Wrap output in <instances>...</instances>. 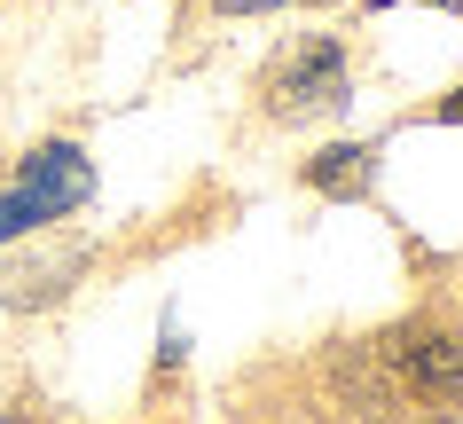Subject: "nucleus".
<instances>
[{
	"instance_id": "1",
	"label": "nucleus",
	"mask_w": 463,
	"mask_h": 424,
	"mask_svg": "<svg viewBox=\"0 0 463 424\" xmlns=\"http://www.w3.org/2000/svg\"><path fill=\"white\" fill-rule=\"evenodd\" d=\"M95 197V174H87V157L63 150V142H48V150L24 165V189L16 197H0V236H24V228L55 221V212H71V204Z\"/></svg>"
},
{
	"instance_id": "2",
	"label": "nucleus",
	"mask_w": 463,
	"mask_h": 424,
	"mask_svg": "<svg viewBox=\"0 0 463 424\" xmlns=\"http://www.w3.org/2000/svg\"><path fill=\"white\" fill-rule=\"evenodd\" d=\"M345 95V48L338 40H298L283 63L268 71V110L275 118H315Z\"/></svg>"
},
{
	"instance_id": "3",
	"label": "nucleus",
	"mask_w": 463,
	"mask_h": 424,
	"mask_svg": "<svg viewBox=\"0 0 463 424\" xmlns=\"http://www.w3.org/2000/svg\"><path fill=\"white\" fill-rule=\"evenodd\" d=\"M392 370L409 377L424 400H456L463 393V338H448V330H409L392 346Z\"/></svg>"
},
{
	"instance_id": "4",
	"label": "nucleus",
	"mask_w": 463,
	"mask_h": 424,
	"mask_svg": "<svg viewBox=\"0 0 463 424\" xmlns=\"http://www.w3.org/2000/svg\"><path fill=\"white\" fill-rule=\"evenodd\" d=\"M307 181H315L322 197H362V189H369V150H362V142H345V150H322L315 165H307Z\"/></svg>"
},
{
	"instance_id": "5",
	"label": "nucleus",
	"mask_w": 463,
	"mask_h": 424,
	"mask_svg": "<svg viewBox=\"0 0 463 424\" xmlns=\"http://www.w3.org/2000/svg\"><path fill=\"white\" fill-rule=\"evenodd\" d=\"M439 118H463V95H456V102H439Z\"/></svg>"
},
{
	"instance_id": "6",
	"label": "nucleus",
	"mask_w": 463,
	"mask_h": 424,
	"mask_svg": "<svg viewBox=\"0 0 463 424\" xmlns=\"http://www.w3.org/2000/svg\"><path fill=\"white\" fill-rule=\"evenodd\" d=\"M228 8H268V0H228Z\"/></svg>"
}]
</instances>
